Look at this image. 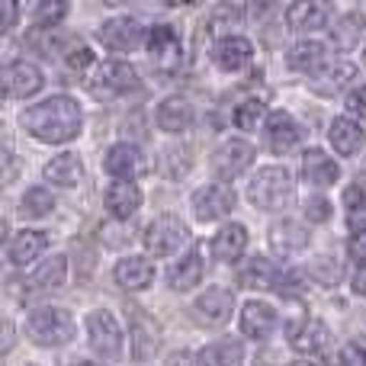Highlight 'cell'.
I'll list each match as a JSON object with an SVG mask.
<instances>
[{
    "label": "cell",
    "instance_id": "obj_1",
    "mask_svg": "<svg viewBox=\"0 0 366 366\" xmlns=\"http://www.w3.org/2000/svg\"><path fill=\"white\" fill-rule=\"evenodd\" d=\"M19 122H23V129L32 139L45 142V145H61V142L77 139L84 116L81 107L71 97H49V100L23 109Z\"/></svg>",
    "mask_w": 366,
    "mask_h": 366
},
{
    "label": "cell",
    "instance_id": "obj_2",
    "mask_svg": "<svg viewBox=\"0 0 366 366\" xmlns=\"http://www.w3.org/2000/svg\"><path fill=\"white\" fill-rule=\"evenodd\" d=\"M26 335L39 347H61L74 337V318L55 305H39L26 315Z\"/></svg>",
    "mask_w": 366,
    "mask_h": 366
},
{
    "label": "cell",
    "instance_id": "obj_3",
    "mask_svg": "<svg viewBox=\"0 0 366 366\" xmlns=\"http://www.w3.org/2000/svg\"><path fill=\"white\" fill-rule=\"evenodd\" d=\"M132 90H139V74H135L132 64L119 61V58L100 61L94 77H90V94L100 97V100H119Z\"/></svg>",
    "mask_w": 366,
    "mask_h": 366
},
{
    "label": "cell",
    "instance_id": "obj_4",
    "mask_svg": "<svg viewBox=\"0 0 366 366\" xmlns=\"http://www.w3.org/2000/svg\"><path fill=\"white\" fill-rule=\"evenodd\" d=\"M247 199L257 209H267V212L283 209L292 199V180L286 174V167H264V171H257V177L251 180V189H247Z\"/></svg>",
    "mask_w": 366,
    "mask_h": 366
},
{
    "label": "cell",
    "instance_id": "obj_5",
    "mask_svg": "<svg viewBox=\"0 0 366 366\" xmlns=\"http://www.w3.org/2000/svg\"><path fill=\"white\" fill-rule=\"evenodd\" d=\"M187 241H189L187 225L177 222L174 215H161V219H154L145 232V251L152 254V257H171V254H177Z\"/></svg>",
    "mask_w": 366,
    "mask_h": 366
},
{
    "label": "cell",
    "instance_id": "obj_6",
    "mask_svg": "<svg viewBox=\"0 0 366 366\" xmlns=\"http://www.w3.org/2000/svg\"><path fill=\"white\" fill-rule=\"evenodd\" d=\"M286 337H290L292 350H299L305 357H322L331 347V331L318 318H296V322H290L286 325Z\"/></svg>",
    "mask_w": 366,
    "mask_h": 366
},
{
    "label": "cell",
    "instance_id": "obj_7",
    "mask_svg": "<svg viewBox=\"0 0 366 366\" xmlns=\"http://www.w3.org/2000/svg\"><path fill=\"white\" fill-rule=\"evenodd\" d=\"M254 164V145L244 139H225L212 152V171L222 180H234Z\"/></svg>",
    "mask_w": 366,
    "mask_h": 366
},
{
    "label": "cell",
    "instance_id": "obj_8",
    "mask_svg": "<svg viewBox=\"0 0 366 366\" xmlns=\"http://www.w3.org/2000/svg\"><path fill=\"white\" fill-rule=\"evenodd\" d=\"M87 331H90V344L103 360H119L122 357V328L109 312H90L87 318Z\"/></svg>",
    "mask_w": 366,
    "mask_h": 366
},
{
    "label": "cell",
    "instance_id": "obj_9",
    "mask_svg": "<svg viewBox=\"0 0 366 366\" xmlns=\"http://www.w3.org/2000/svg\"><path fill=\"white\" fill-rule=\"evenodd\" d=\"M145 39V29H142L139 19L132 16H113L100 26V42L113 51H132L142 45Z\"/></svg>",
    "mask_w": 366,
    "mask_h": 366
},
{
    "label": "cell",
    "instance_id": "obj_10",
    "mask_svg": "<svg viewBox=\"0 0 366 366\" xmlns=\"http://www.w3.org/2000/svg\"><path fill=\"white\" fill-rule=\"evenodd\" d=\"M232 209H234V193H232V187L212 183V187H199V189L193 193V212L199 215L202 222L225 219Z\"/></svg>",
    "mask_w": 366,
    "mask_h": 366
},
{
    "label": "cell",
    "instance_id": "obj_11",
    "mask_svg": "<svg viewBox=\"0 0 366 366\" xmlns=\"http://www.w3.org/2000/svg\"><path fill=\"white\" fill-rule=\"evenodd\" d=\"M145 42H148V55H152V61L158 64L161 71L180 68L183 49H180L177 32H174L171 26H154V29L145 36Z\"/></svg>",
    "mask_w": 366,
    "mask_h": 366
},
{
    "label": "cell",
    "instance_id": "obj_12",
    "mask_svg": "<svg viewBox=\"0 0 366 366\" xmlns=\"http://www.w3.org/2000/svg\"><path fill=\"white\" fill-rule=\"evenodd\" d=\"M42 90V71L29 61H10L4 68V94L6 100H23Z\"/></svg>",
    "mask_w": 366,
    "mask_h": 366
},
{
    "label": "cell",
    "instance_id": "obj_13",
    "mask_svg": "<svg viewBox=\"0 0 366 366\" xmlns=\"http://www.w3.org/2000/svg\"><path fill=\"white\" fill-rule=\"evenodd\" d=\"M331 13L335 10L325 0H296L286 13V19H290V29L296 32H315L331 23Z\"/></svg>",
    "mask_w": 366,
    "mask_h": 366
},
{
    "label": "cell",
    "instance_id": "obj_14",
    "mask_svg": "<svg viewBox=\"0 0 366 366\" xmlns=\"http://www.w3.org/2000/svg\"><path fill=\"white\" fill-rule=\"evenodd\" d=\"M277 309L267 302H260V299H254V302H247L244 309H241V331H244V337H254V341H264V337H270L273 331H277Z\"/></svg>",
    "mask_w": 366,
    "mask_h": 366
},
{
    "label": "cell",
    "instance_id": "obj_15",
    "mask_svg": "<svg viewBox=\"0 0 366 366\" xmlns=\"http://www.w3.org/2000/svg\"><path fill=\"white\" fill-rule=\"evenodd\" d=\"M299 142H302V129L296 126V119L290 113H270V119H267V145H270V152L290 154Z\"/></svg>",
    "mask_w": 366,
    "mask_h": 366
},
{
    "label": "cell",
    "instance_id": "obj_16",
    "mask_svg": "<svg viewBox=\"0 0 366 366\" xmlns=\"http://www.w3.org/2000/svg\"><path fill=\"white\" fill-rule=\"evenodd\" d=\"M107 171L116 180H135L145 174V158H142V152L135 145L119 142V145H113L107 152Z\"/></svg>",
    "mask_w": 366,
    "mask_h": 366
},
{
    "label": "cell",
    "instance_id": "obj_17",
    "mask_svg": "<svg viewBox=\"0 0 366 366\" xmlns=\"http://www.w3.org/2000/svg\"><path fill=\"white\" fill-rule=\"evenodd\" d=\"M251 58H254V45L247 42V39H241V36L219 39L215 49H212V61L219 64L222 71H241V68L251 64Z\"/></svg>",
    "mask_w": 366,
    "mask_h": 366
},
{
    "label": "cell",
    "instance_id": "obj_18",
    "mask_svg": "<svg viewBox=\"0 0 366 366\" xmlns=\"http://www.w3.org/2000/svg\"><path fill=\"white\" fill-rule=\"evenodd\" d=\"M103 202H107L109 215H116V219H132L142 206V189L135 187L132 180H116L113 187L107 189Z\"/></svg>",
    "mask_w": 366,
    "mask_h": 366
},
{
    "label": "cell",
    "instance_id": "obj_19",
    "mask_svg": "<svg viewBox=\"0 0 366 366\" xmlns=\"http://www.w3.org/2000/svg\"><path fill=\"white\" fill-rule=\"evenodd\" d=\"M154 119H158V126L164 129V132L177 135V132H187V129L193 126L196 113H193L187 97H167V100L154 109Z\"/></svg>",
    "mask_w": 366,
    "mask_h": 366
},
{
    "label": "cell",
    "instance_id": "obj_20",
    "mask_svg": "<svg viewBox=\"0 0 366 366\" xmlns=\"http://www.w3.org/2000/svg\"><path fill=\"white\" fill-rule=\"evenodd\" d=\"M328 139H331V148H335L337 154L350 158V154H357L363 148L366 135H363V129L357 126V119H350V116H337L328 129Z\"/></svg>",
    "mask_w": 366,
    "mask_h": 366
},
{
    "label": "cell",
    "instance_id": "obj_21",
    "mask_svg": "<svg viewBox=\"0 0 366 366\" xmlns=\"http://www.w3.org/2000/svg\"><path fill=\"white\" fill-rule=\"evenodd\" d=\"M337 177H341V167L331 161L328 152L309 148V152L302 154V180L315 183V187H328V183H335Z\"/></svg>",
    "mask_w": 366,
    "mask_h": 366
},
{
    "label": "cell",
    "instance_id": "obj_22",
    "mask_svg": "<svg viewBox=\"0 0 366 366\" xmlns=\"http://www.w3.org/2000/svg\"><path fill=\"white\" fill-rule=\"evenodd\" d=\"M152 280H154V267H152V260H145V257H126L116 264V283L129 292L148 290Z\"/></svg>",
    "mask_w": 366,
    "mask_h": 366
},
{
    "label": "cell",
    "instance_id": "obj_23",
    "mask_svg": "<svg viewBox=\"0 0 366 366\" xmlns=\"http://www.w3.org/2000/svg\"><path fill=\"white\" fill-rule=\"evenodd\" d=\"M290 64H292V71H299V74H318V71L328 68V49H325L322 42L305 39V42H299L290 49Z\"/></svg>",
    "mask_w": 366,
    "mask_h": 366
},
{
    "label": "cell",
    "instance_id": "obj_24",
    "mask_svg": "<svg viewBox=\"0 0 366 366\" xmlns=\"http://www.w3.org/2000/svg\"><path fill=\"white\" fill-rule=\"evenodd\" d=\"M270 244H273V251L277 254L292 257V254H299L305 244H309V232H305V225L286 219V222H280V225L270 228Z\"/></svg>",
    "mask_w": 366,
    "mask_h": 366
},
{
    "label": "cell",
    "instance_id": "obj_25",
    "mask_svg": "<svg viewBox=\"0 0 366 366\" xmlns=\"http://www.w3.org/2000/svg\"><path fill=\"white\" fill-rule=\"evenodd\" d=\"M232 309H234V296L228 290H222V286H212V290H206L196 299V312L206 318V325H222L232 315Z\"/></svg>",
    "mask_w": 366,
    "mask_h": 366
},
{
    "label": "cell",
    "instance_id": "obj_26",
    "mask_svg": "<svg viewBox=\"0 0 366 366\" xmlns=\"http://www.w3.org/2000/svg\"><path fill=\"white\" fill-rule=\"evenodd\" d=\"M244 247H247V232H244V225H238V222H228V225L219 228V234L212 238V254L219 260H225V264L238 260L241 254H244Z\"/></svg>",
    "mask_w": 366,
    "mask_h": 366
},
{
    "label": "cell",
    "instance_id": "obj_27",
    "mask_svg": "<svg viewBox=\"0 0 366 366\" xmlns=\"http://www.w3.org/2000/svg\"><path fill=\"white\" fill-rule=\"evenodd\" d=\"M280 280H283V270L267 257L247 260L241 270V286H247V290H273V286H280Z\"/></svg>",
    "mask_w": 366,
    "mask_h": 366
},
{
    "label": "cell",
    "instance_id": "obj_28",
    "mask_svg": "<svg viewBox=\"0 0 366 366\" xmlns=\"http://www.w3.org/2000/svg\"><path fill=\"white\" fill-rule=\"evenodd\" d=\"M202 273H206L202 254H199V251H189L187 257L177 260V267H174V270L167 273V283H171V290L187 292V290H193V286H199Z\"/></svg>",
    "mask_w": 366,
    "mask_h": 366
},
{
    "label": "cell",
    "instance_id": "obj_29",
    "mask_svg": "<svg viewBox=\"0 0 366 366\" xmlns=\"http://www.w3.org/2000/svg\"><path fill=\"white\" fill-rule=\"evenodd\" d=\"M45 180L55 183V187H74L77 180L84 177V167H81V158L77 154H58L45 164Z\"/></svg>",
    "mask_w": 366,
    "mask_h": 366
},
{
    "label": "cell",
    "instance_id": "obj_30",
    "mask_svg": "<svg viewBox=\"0 0 366 366\" xmlns=\"http://www.w3.org/2000/svg\"><path fill=\"white\" fill-rule=\"evenodd\" d=\"M45 241L49 238H45L42 232H19L16 238L6 244V254H10V260L16 267H26L45 251Z\"/></svg>",
    "mask_w": 366,
    "mask_h": 366
},
{
    "label": "cell",
    "instance_id": "obj_31",
    "mask_svg": "<svg viewBox=\"0 0 366 366\" xmlns=\"http://www.w3.org/2000/svg\"><path fill=\"white\" fill-rule=\"evenodd\" d=\"M199 363L202 366H241L244 363V347L238 341H232V337H225V341L209 344L199 354Z\"/></svg>",
    "mask_w": 366,
    "mask_h": 366
},
{
    "label": "cell",
    "instance_id": "obj_32",
    "mask_svg": "<svg viewBox=\"0 0 366 366\" xmlns=\"http://www.w3.org/2000/svg\"><path fill=\"white\" fill-rule=\"evenodd\" d=\"M64 277H68V257H64V254H51L49 260L39 264V270H32V283L42 286V290H55V286H61Z\"/></svg>",
    "mask_w": 366,
    "mask_h": 366
},
{
    "label": "cell",
    "instance_id": "obj_33",
    "mask_svg": "<svg viewBox=\"0 0 366 366\" xmlns=\"http://www.w3.org/2000/svg\"><path fill=\"white\" fill-rule=\"evenodd\" d=\"M51 209H55V196H51L45 187L26 189L23 199H19V212H23L26 219H42V215H49Z\"/></svg>",
    "mask_w": 366,
    "mask_h": 366
},
{
    "label": "cell",
    "instance_id": "obj_34",
    "mask_svg": "<svg viewBox=\"0 0 366 366\" xmlns=\"http://www.w3.org/2000/svg\"><path fill=\"white\" fill-rule=\"evenodd\" d=\"M344 209H347V225L354 232H366V189L363 187H347L344 189Z\"/></svg>",
    "mask_w": 366,
    "mask_h": 366
},
{
    "label": "cell",
    "instance_id": "obj_35",
    "mask_svg": "<svg viewBox=\"0 0 366 366\" xmlns=\"http://www.w3.org/2000/svg\"><path fill=\"white\" fill-rule=\"evenodd\" d=\"M350 77H354V64H347V61L331 64V68H325L315 74V90L318 94H335V90L344 87Z\"/></svg>",
    "mask_w": 366,
    "mask_h": 366
},
{
    "label": "cell",
    "instance_id": "obj_36",
    "mask_svg": "<svg viewBox=\"0 0 366 366\" xmlns=\"http://www.w3.org/2000/svg\"><path fill=\"white\" fill-rule=\"evenodd\" d=\"M241 26V16H238V10H234L232 4H219L212 13H209V36H215V39H225L228 36V29H238Z\"/></svg>",
    "mask_w": 366,
    "mask_h": 366
},
{
    "label": "cell",
    "instance_id": "obj_37",
    "mask_svg": "<svg viewBox=\"0 0 366 366\" xmlns=\"http://www.w3.org/2000/svg\"><path fill=\"white\" fill-rule=\"evenodd\" d=\"M68 13V0H36L32 4V19L39 26H58Z\"/></svg>",
    "mask_w": 366,
    "mask_h": 366
},
{
    "label": "cell",
    "instance_id": "obj_38",
    "mask_svg": "<svg viewBox=\"0 0 366 366\" xmlns=\"http://www.w3.org/2000/svg\"><path fill=\"white\" fill-rule=\"evenodd\" d=\"M260 116H264V103H260V100H244V103H238V107H234L232 122L241 129V132H251V129L260 122Z\"/></svg>",
    "mask_w": 366,
    "mask_h": 366
},
{
    "label": "cell",
    "instance_id": "obj_39",
    "mask_svg": "<svg viewBox=\"0 0 366 366\" xmlns=\"http://www.w3.org/2000/svg\"><path fill=\"white\" fill-rule=\"evenodd\" d=\"M360 32H363V19L360 16H344L341 23L335 26V32H331V36H335L337 49H354Z\"/></svg>",
    "mask_w": 366,
    "mask_h": 366
},
{
    "label": "cell",
    "instance_id": "obj_40",
    "mask_svg": "<svg viewBox=\"0 0 366 366\" xmlns=\"http://www.w3.org/2000/svg\"><path fill=\"white\" fill-rule=\"evenodd\" d=\"M341 366H366V337H354L341 347Z\"/></svg>",
    "mask_w": 366,
    "mask_h": 366
},
{
    "label": "cell",
    "instance_id": "obj_41",
    "mask_svg": "<svg viewBox=\"0 0 366 366\" xmlns=\"http://www.w3.org/2000/svg\"><path fill=\"white\" fill-rule=\"evenodd\" d=\"M312 277H318L322 280V283H341V264H337V260H315V264H312Z\"/></svg>",
    "mask_w": 366,
    "mask_h": 366
},
{
    "label": "cell",
    "instance_id": "obj_42",
    "mask_svg": "<svg viewBox=\"0 0 366 366\" xmlns=\"http://www.w3.org/2000/svg\"><path fill=\"white\" fill-rule=\"evenodd\" d=\"M64 64H68L71 71H84V68L94 64V51H90L87 45H74V49L64 55Z\"/></svg>",
    "mask_w": 366,
    "mask_h": 366
},
{
    "label": "cell",
    "instance_id": "obj_43",
    "mask_svg": "<svg viewBox=\"0 0 366 366\" xmlns=\"http://www.w3.org/2000/svg\"><path fill=\"white\" fill-rule=\"evenodd\" d=\"M305 219H309V222H328L331 219L328 199H322V196H312V199H305Z\"/></svg>",
    "mask_w": 366,
    "mask_h": 366
},
{
    "label": "cell",
    "instance_id": "obj_44",
    "mask_svg": "<svg viewBox=\"0 0 366 366\" xmlns=\"http://www.w3.org/2000/svg\"><path fill=\"white\" fill-rule=\"evenodd\" d=\"M277 4H280V0H247V13H251V19L264 23V19L277 10Z\"/></svg>",
    "mask_w": 366,
    "mask_h": 366
},
{
    "label": "cell",
    "instance_id": "obj_45",
    "mask_svg": "<svg viewBox=\"0 0 366 366\" xmlns=\"http://www.w3.org/2000/svg\"><path fill=\"white\" fill-rule=\"evenodd\" d=\"M347 109L354 116H360V119H366V84L363 87H354L347 94Z\"/></svg>",
    "mask_w": 366,
    "mask_h": 366
},
{
    "label": "cell",
    "instance_id": "obj_46",
    "mask_svg": "<svg viewBox=\"0 0 366 366\" xmlns=\"http://www.w3.org/2000/svg\"><path fill=\"white\" fill-rule=\"evenodd\" d=\"M347 251H350V257H354L357 264H360V267H366V232H357L354 238H350Z\"/></svg>",
    "mask_w": 366,
    "mask_h": 366
},
{
    "label": "cell",
    "instance_id": "obj_47",
    "mask_svg": "<svg viewBox=\"0 0 366 366\" xmlns=\"http://www.w3.org/2000/svg\"><path fill=\"white\" fill-rule=\"evenodd\" d=\"M16 16H19V4H16V0H4V32L13 29Z\"/></svg>",
    "mask_w": 366,
    "mask_h": 366
},
{
    "label": "cell",
    "instance_id": "obj_48",
    "mask_svg": "<svg viewBox=\"0 0 366 366\" xmlns=\"http://www.w3.org/2000/svg\"><path fill=\"white\" fill-rule=\"evenodd\" d=\"M354 292L357 296H366V267H360V270L354 273Z\"/></svg>",
    "mask_w": 366,
    "mask_h": 366
},
{
    "label": "cell",
    "instance_id": "obj_49",
    "mask_svg": "<svg viewBox=\"0 0 366 366\" xmlns=\"http://www.w3.org/2000/svg\"><path fill=\"white\" fill-rule=\"evenodd\" d=\"M290 366H315V363H309V360H299V363H290Z\"/></svg>",
    "mask_w": 366,
    "mask_h": 366
},
{
    "label": "cell",
    "instance_id": "obj_50",
    "mask_svg": "<svg viewBox=\"0 0 366 366\" xmlns=\"http://www.w3.org/2000/svg\"><path fill=\"white\" fill-rule=\"evenodd\" d=\"M77 366H97V363H77Z\"/></svg>",
    "mask_w": 366,
    "mask_h": 366
},
{
    "label": "cell",
    "instance_id": "obj_51",
    "mask_svg": "<svg viewBox=\"0 0 366 366\" xmlns=\"http://www.w3.org/2000/svg\"><path fill=\"white\" fill-rule=\"evenodd\" d=\"M363 61H366V45H363Z\"/></svg>",
    "mask_w": 366,
    "mask_h": 366
}]
</instances>
